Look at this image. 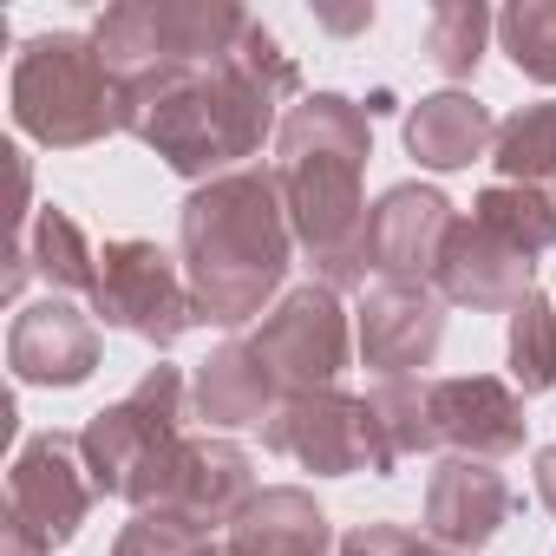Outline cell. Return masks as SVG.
<instances>
[{"label": "cell", "instance_id": "cell-1", "mask_svg": "<svg viewBox=\"0 0 556 556\" xmlns=\"http://www.w3.org/2000/svg\"><path fill=\"white\" fill-rule=\"evenodd\" d=\"M289 99H308L302 66L249 14L229 53L118 86V131L157 151L164 170L190 184H216L229 170H249V157L282 131Z\"/></svg>", "mask_w": 556, "mask_h": 556}, {"label": "cell", "instance_id": "cell-2", "mask_svg": "<svg viewBox=\"0 0 556 556\" xmlns=\"http://www.w3.org/2000/svg\"><path fill=\"white\" fill-rule=\"evenodd\" d=\"M177 262L203 328H249L282 302L295 229L282 203V177L249 164L216 184H197L177 210Z\"/></svg>", "mask_w": 556, "mask_h": 556}, {"label": "cell", "instance_id": "cell-3", "mask_svg": "<svg viewBox=\"0 0 556 556\" xmlns=\"http://www.w3.org/2000/svg\"><path fill=\"white\" fill-rule=\"evenodd\" d=\"M275 177H282L289 229L295 249L315 262V275L341 289H367V197L361 170L374 157V125L367 105L348 92H308L289 105L282 131H275Z\"/></svg>", "mask_w": 556, "mask_h": 556}, {"label": "cell", "instance_id": "cell-4", "mask_svg": "<svg viewBox=\"0 0 556 556\" xmlns=\"http://www.w3.org/2000/svg\"><path fill=\"white\" fill-rule=\"evenodd\" d=\"M184 419H190V387L164 361L144 367V380L125 400L92 413L79 432V458H86L99 497H125L131 510L170 504V484H177V465L190 445Z\"/></svg>", "mask_w": 556, "mask_h": 556}, {"label": "cell", "instance_id": "cell-5", "mask_svg": "<svg viewBox=\"0 0 556 556\" xmlns=\"http://www.w3.org/2000/svg\"><path fill=\"white\" fill-rule=\"evenodd\" d=\"M14 125L47 151H86L118 131V79L105 73L92 34H40L21 47L8 79Z\"/></svg>", "mask_w": 556, "mask_h": 556}, {"label": "cell", "instance_id": "cell-6", "mask_svg": "<svg viewBox=\"0 0 556 556\" xmlns=\"http://www.w3.org/2000/svg\"><path fill=\"white\" fill-rule=\"evenodd\" d=\"M242 27H249V14L223 8V0H118V8L99 14L92 47H99L105 73L118 86H131L144 73L229 53Z\"/></svg>", "mask_w": 556, "mask_h": 556}, {"label": "cell", "instance_id": "cell-7", "mask_svg": "<svg viewBox=\"0 0 556 556\" xmlns=\"http://www.w3.org/2000/svg\"><path fill=\"white\" fill-rule=\"evenodd\" d=\"M262 445L282 452V458H295L315 478H354V471L393 478L400 471V458H393V445H387L367 393H348V387L289 393L282 413L262 426Z\"/></svg>", "mask_w": 556, "mask_h": 556}, {"label": "cell", "instance_id": "cell-8", "mask_svg": "<svg viewBox=\"0 0 556 556\" xmlns=\"http://www.w3.org/2000/svg\"><path fill=\"white\" fill-rule=\"evenodd\" d=\"M92 321L138 334L144 348L170 354L197 328V302L184 282V262L144 236H118L99 249V289H92Z\"/></svg>", "mask_w": 556, "mask_h": 556}, {"label": "cell", "instance_id": "cell-9", "mask_svg": "<svg viewBox=\"0 0 556 556\" xmlns=\"http://www.w3.org/2000/svg\"><path fill=\"white\" fill-rule=\"evenodd\" d=\"M249 348L262 354V367L275 374L282 393H321V387H341L354 361V321L328 282H302L262 315Z\"/></svg>", "mask_w": 556, "mask_h": 556}, {"label": "cell", "instance_id": "cell-10", "mask_svg": "<svg viewBox=\"0 0 556 556\" xmlns=\"http://www.w3.org/2000/svg\"><path fill=\"white\" fill-rule=\"evenodd\" d=\"M99 504V484L79 458V439L73 432H34L21 452H14V471H8V517H21L47 549H66L86 517Z\"/></svg>", "mask_w": 556, "mask_h": 556}, {"label": "cell", "instance_id": "cell-11", "mask_svg": "<svg viewBox=\"0 0 556 556\" xmlns=\"http://www.w3.org/2000/svg\"><path fill=\"white\" fill-rule=\"evenodd\" d=\"M445 341V295L432 282H374L354 308V348L374 380H426Z\"/></svg>", "mask_w": 556, "mask_h": 556}, {"label": "cell", "instance_id": "cell-12", "mask_svg": "<svg viewBox=\"0 0 556 556\" xmlns=\"http://www.w3.org/2000/svg\"><path fill=\"white\" fill-rule=\"evenodd\" d=\"M432 289L445 295V308H471V315H517L536 295V255H523L517 242H504L497 229H484L478 216H458L439 268H432Z\"/></svg>", "mask_w": 556, "mask_h": 556}, {"label": "cell", "instance_id": "cell-13", "mask_svg": "<svg viewBox=\"0 0 556 556\" xmlns=\"http://www.w3.org/2000/svg\"><path fill=\"white\" fill-rule=\"evenodd\" d=\"M452 223H458V210H452L445 190H432V184H393L367 210V268L380 275V282H432Z\"/></svg>", "mask_w": 556, "mask_h": 556}, {"label": "cell", "instance_id": "cell-14", "mask_svg": "<svg viewBox=\"0 0 556 556\" xmlns=\"http://www.w3.org/2000/svg\"><path fill=\"white\" fill-rule=\"evenodd\" d=\"M432 419H439V452L497 465L523 452V393L491 374H445L432 380Z\"/></svg>", "mask_w": 556, "mask_h": 556}, {"label": "cell", "instance_id": "cell-15", "mask_svg": "<svg viewBox=\"0 0 556 556\" xmlns=\"http://www.w3.org/2000/svg\"><path fill=\"white\" fill-rule=\"evenodd\" d=\"M8 367L21 387H86L99 367V321L66 295H40L8 328Z\"/></svg>", "mask_w": 556, "mask_h": 556}, {"label": "cell", "instance_id": "cell-16", "mask_svg": "<svg viewBox=\"0 0 556 556\" xmlns=\"http://www.w3.org/2000/svg\"><path fill=\"white\" fill-rule=\"evenodd\" d=\"M517 497L504 484L497 465H478V458H439L432 478H426V536L445 543V549H465L478 556L504 523H510Z\"/></svg>", "mask_w": 556, "mask_h": 556}, {"label": "cell", "instance_id": "cell-17", "mask_svg": "<svg viewBox=\"0 0 556 556\" xmlns=\"http://www.w3.org/2000/svg\"><path fill=\"white\" fill-rule=\"evenodd\" d=\"M255 458L223 439V432H203L184 445V465H177V484H170V504L157 510H184L197 530H229L249 504H255Z\"/></svg>", "mask_w": 556, "mask_h": 556}, {"label": "cell", "instance_id": "cell-18", "mask_svg": "<svg viewBox=\"0 0 556 556\" xmlns=\"http://www.w3.org/2000/svg\"><path fill=\"white\" fill-rule=\"evenodd\" d=\"M282 387H275V374L262 367V354L249 341H223L197 380H190V413L210 426V432H249V426H268L275 413H282Z\"/></svg>", "mask_w": 556, "mask_h": 556}, {"label": "cell", "instance_id": "cell-19", "mask_svg": "<svg viewBox=\"0 0 556 556\" xmlns=\"http://www.w3.org/2000/svg\"><path fill=\"white\" fill-rule=\"evenodd\" d=\"M236 556H341L328 510L302 484H262L255 504L229 523Z\"/></svg>", "mask_w": 556, "mask_h": 556}, {"label": "cell", "instance_id": "cell-20", "mask_svg": "<svg viewBox=\"0 0 556 556\" xmlns=\"http://www.w3.org/2000/svg\"><path fill=\"white\" fill-rule=\"evenodd\" d=\"M497 144V118L471 99V92H426L413 112H406V151L426 164V170H471L478 157H491Z\"/></svg>", "mask_w": 556, "mask_h": 556}, {"label": "cell", "instance_id": "cell-21", "mask_svg": "<svg viewBox=\"0 0 556 556\" xmlns=\"http://www.w3.org/2000/svg\"><path fill=\"white\" fill-rule=\"evenodd\" d=\"M21 249H27L34 275H47V295H66V302L86 295L92 302V289H99V249L86 242V229L60 203H40V216L21 236Z\"/></svg>", "mask_w": 556, "mask_h": 556}, {"label": "cell", "instance_id": "cell-22", "mask_svg": "<svg viewBox=\"0 0 556 556\" xmlns=\"http://www.w3.org/2000/svg\"><path fill=\"white\" fill-rule=\"evenodd\" d=\"M491 164H497V184H523V190L556 197V99L510 112L497 125Z\"/></svg>", "mask_w": 556, "mask_h": 556}, {"label": "cell", "instance_id": "cell-23", "mask_svg": "<svg viewBox=\"0 0 556 556\" xmlns=\"http://www.w3.org/2000/svg\"><path fill=\"white\" fill-rule=\"evenodd\" d=\"M367 406L393 445V458H426L439 452V419H432V380H374Z\"/></svg>", "mask_w": 556, "mask_h": 556}, {"label": "cell", "instance_id": "cell-24", "mask_svg": "<svg viewBox=\"0 0 556 556\" xmlns=\"http://www.w3.org/2000/svg\"><path fill=\"white\" fill-rule=\"evenodd\" d=\"M471 216H478L484 229H497L504 242H517L523 255L556 249V197H543V190H523V184H484L478 203H471Z\"/></svg>", "mask_w": 556, "mask_h": 556}, {"label": "cell", "instance_id": "cell-25", "mask_svg": "<svg viewBox=\"0 0 556 556\" xmlns=\"http://www.w3.org/2000/svg\"><path fill=\"white\" fill-rule=\"evenodd\" d=\"M491 14L478 0H439L426 14V60L445 73V79H471L484 66V40H491Z\"/></svg>", "mask_w": 556, "mask_h": 556}, {"label": "cell", "instance_id": "cell-26", "mask_svg": "<svg viewBox=\"0 0 556 556\" xmlns=\"http://www.w3.org/2000/svg\"><path fill=\"white\" fill-rule=\"evenodd\" d=\"M504 361H510V387H517L523 400L556 387V302H549V295H530V302L510 315Z\"/></svg>", "mask_w": 556, "mask_h": 556}, {"label": "cell", "instance_id": "cell-27", "mask_svg": "<svg viewBox=\"0 0 556 556\" xmlns=\"http://www.w3.org/2000/svg\"><path fill=\"white\" fill-rule=\"evenodd\" d=\"M497 40L523 79L556 86V0H510L497 14Z\"/></svg>", "mask_w": 556, "mask_h": 556}, {"label": "cell", "instance_id": "cell-28", "mask_svg": "<svg viewBox=\"0 0 556 556\" xmlns=\"http://www.w3.org/2000/svg\"><path fill=\"white\" fill-rule=\"evenodd\" d=\"M203 543H210V530H197L184 510H138L118 530L112 556H197Z\"/></svg>", "mask_w": 556, "mask_h": 556}, {"label": "cell", "instance_id": "cell-29", "mask_svg": "<svg viewBox=\"0 0 556 556\" xmlns=\"http://www.w3.org/2000/svg\"><path fill=\"white\" fill-rule=\"evenodd\" d=\"M341 556H465V549H445L432 536H413L406 523H361L341 536Z\"/></svg>", "mask_w": 556, "mask_h": 556}, {"label": "cell", "instance_id": "cell-30", "mask_svg": "<svg viewBox=\"0 0 556 556\" xmlns=\"http://www.w3.org/2000/svg\"><path fill=\"white\" fill-rule=\"evenodd\" d=\"M0 556H53V549H47L21 517H0Z\"/></svg>", "mask_w": 556, "mask_h": 556}, {"label": "cell", "instance_id": "cell-31", "mask_svg": "<svg viewBox=\"0 0 556 556\" xmlns=\"http://www.w3.org/2000/svg\"><path fill=\"white\" fill-rule=\"evenodd\" d=\"M536 497H543V510L556 517V445L536 452Z\"/></svg>", "mask_w": 556, "mask_h": 556}, {"label": "cell", "instance_id": "cell-32", "mask_svg": "<svg viewBox=\"0 0 556 556\" xmlns=\"http://www.w3.org/2000/svg\"><path fill=\"white\" fill-rule=\"evenodd\" d=\"M197 556H236V549H229V536H223V543H216V536H210V543H203V549H197Z\"/></svg>", "mask_w": 556, "mask_h": 556}]
</instances>
